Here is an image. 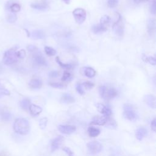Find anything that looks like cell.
Segmentation results:
<instances>
[{
	"instance_id": "4dcf8cb0",
	"label": "cell",
	"mask_w": 156,
	"mask_h": 156,
	"mask_svg": "<svg viewBox=\"0 0 156 156\" xmlns=\"http://www.w3.org/2000/svg\"><path fill=\"white\" fill-rule=\"evenodd\" d=\"M110 116L108 117V119H107V121L105 123V125H106L107 127H111L112 128H113V127H116V121L112 119V118H109Z\"/></svg>"
},
{
	"instance_id": "cb8c5ba5",
	"label": "cell",
	"mask_w": 156,
	"mask_h": 156,
	"mask_svg": "<svg viewBox=\"0 0 156 156\" xmlns=\"http://www.w3.org/2000/svg\"><path fill=\"white\" fill-rule=\"evenodd\" d=\"M55 61L59 65V66L65 69H69L73 68V66L72 64H68V63H63L60 59V58L58 57H56L55 58Z\"/></svg>"
},
{
	"instance_id": "5bb4252c",
	"label": "cell",
	"mask_w": 156,
	"mask_h": 156,
	"mask_svg": "<svg viewBox=\"0 0 156 156\" xmlns=\"http://www.w3.org/2000/svg\"><path fill=\"white\" fill-rule=\"evenodd\" d=\"M107 29H108L107 27L104 26L101 24H99L93 25L91 27V30L95 34H99L105 32L107 30Z\"/></svg>"
},
{
	"instance_id": "ffe728a7",
	"label": "cell",
	"mask_w": 156,
	"mask_h": 156,
	"mask_svg": "<svg viewBox=\"0 0 156 156\" xmlns=\"http://www.w3.org/2000/svg\"><path fill=\"white\" fill-rule=\"evenodd\" d=\"M75 101L74 98L68 93H65L60 98V102L64 104H71Z\"/></svg>"
},
{
	"instance_id": "83f0119b",
	"label": "cell",
	"mask_w": 156,
	"mask_h": 156,
	"mask_svg": "<svg viewBox=\"0 0 156 156\" xmlns=\"http://www.w3.org/2000/svg\"><path fill=\"white\" fill-rule=\"evenodd\" d=\"M45 53L49 56H53L56 54V51L54 48L50 46H45L44 48Z\"/></svg>"
},
{
	"instance_id": "c3c4849f",
	"label": "cell",
	"mask_w": 156,
	"mask_h": 156,
	"mask_svg": "<svg viewBox=\"0 0 156 156\" xmlns=\"http://www.w3.org/2000/svg\"><path fill=\"white\" fill-rule=\"evenodd\" d=\"M64 2H65L66 4H69L70 3V1L71 0H62Z\"/></svg>"
},
{
	"instance_id": "ac0fdd59",
	"label": "cell",
	"mask_w": 156,
	"mask_h": 156,
	"mask_svg": "<svg viewBox=\"0 0 156 156\" xmlns=\"http://www.w3.org/2000/svg\"><path fill=\"white\" fill-rule=\"evenodd\" d=\"M34 62L38 66H46L47 63L44 57L40 54H36L34 58Z\"/></svg>"
},
{
	"instance_id": "60d3db41",
	"label": "cell",
	"mask_w": 156,
	"mask_h": 156,
	"mask_svg": "<svg viewBox=\"0 0 156 156\" xmlns=\"http://www.w3.org/2000/svg\"><path fill=\"white\" fill-rule=\"evenodd\" d=\"M27 49L29 52H34V51H36L38 49L37 48L34 46V45H32V44H30V45H28L27 47Z\"/></svg>"
},
{
	"instance_id": "d590c367",
	"label": "cell",
	"mask_w": 156,
	"mask_h": 156,
	"mask_svg": "<svg viewBox=\"0 0 156 156\" xmlns=\"http://www.w3.org/2000/svg\"><path fill=\"white\" fill-rule=\"evenodd\" d=\"M83 88V87L82 85L80 83H78L76 85V89L77 91L78 92V93H79L80 95H83L85 94V91Z\"/></svg>"
},
{
	"instance_id": "f1b7e54d",
	"label": "cell",
	"mask_w": 156,
	"mask_h": 156,
	"mask_svg": "<svg viewBox=\"0 0 156 156\" xmlns=\"http://www.w3.org/2000/svg\"><path fill=\"white\" fill-rule=\"evenodd\" d=\"M21 9V7L20 5V4H17V3H13L10 7V10L11 12H13V13H16V12H18Z\"/></svg>"
},
{
	"instance_id": "836d02e7",
	"label": "cell",
	"mask_w": 156,
	"mask_h": 156,
	"mask_svg": "<svg viewBox=\"0 0 156 156\" xmlns=\"http://www.w3.org/2000/svg\"><path fill=\"white\" fill-rule=\"evenodd\" d=\"M119 0H108L107 5L110 8H114L118 4Z\"/></svg>"
},
{
	"instance_id": "4316f807",
	"label": "cell",
	"mask_w": 156,
	"mask_h": 156,
	"mask_svg": "<svg viewBox=\"0 0 156 156\" xmlns=\"http://www.w3.org/2000/svg\"><path fill=\"white\" fill-rule=\"evenodd\" d=\"M6 20L9 23H12L16 21V20H17V16L15 13L10 12L6 16Z\"/></svg>"
},
{
	"instance_id": "d6986e66",
	"label": "cell",
	"mask_w": 156,
	"mask_h": 156,
	"mask_svg": "<svg viewBox=\"0 0 156 156\" xmlns=\"http://www.w3.org/2000/svg\"><path fill=\"white\" fill-rule=\"evenodd\" d=\"M29 85L31 88L38 89L42 86V82L38 79H33L30 80L29 83Z\"/></svg>"
},
{
	"instance_id": "8992f818",
	"label": "cell",
	"mask_w": 156,
	"mask_h": 156,
	"mask_svg": "<svg viewBox=\"0 0 156 156\" xmlns=\"http://www.w3.org/2000/svg\"><path fill=\"white\" fill-rule=\"evenodd\" d=\"M124 112H123V115L124 116L131 121H135L136 119V115L133 110V108L129 105H126L124 106Z\"/></svg>"
},
{
	"instance_id": "f6af8a7d",
	"label": "cell",
	"mask_w": 156,
	"mask_h": 156,
	"mask_svg": "<svg viewBox=\"0 0 156 156\" xmlns=\"http://www.w3.org/2000/svg\"><path fill=\"white\" fill-rule=\"evenodd\" d=\"M151 12L152 14H155V1H152V4L151 6Z\"/></svg>"
},
{
	"instance_id": "8d00e7d4",
	"label": "cell",
	"mask_w": 156,
	"mask_h": 156,
	"mask_svg": "<svg viewBox=\"0 0 156 156\" xmlns=\"http://www.w3.org/2000/svg\"><path fill=\"white\" fill-rule=\"evenodd\" d=\"M26 52L24 49H21L18 51H16V56L18 58H23L26 57Z\"/></svg>"
},
{
	"instance_id": "7402d4cb",
	"label": "cell",
	"mask_w": 156,
	"mask_h": 156,
	"mask_svg": "<svg viewBox=\"0 0 156 156\" xmlns=\"http://www.w3.org/2000/svg\"><path fill=\"white\" fill-rule=\"evenodd\" d=\"M88 133L90 136L96 137L98 136L100 133V130L94 127H90L88 129Z\"/></svg>"
},
{
	"instance_id": "ba28073f",
	"label": "cell",
	"mask_w": 156,
	"mask_h": 156,
	"mask_svg": "<svg viewBox=\"0 0 156 156\" xmlns=\"http://www.w3.org/2000/svg\"><path fill=\"white\" fill-rule=\"evenodd\" d=\"M58 129L62 133L70 135L76 131V127L73 125H60L58 126Z\"/></svg>"
},
{
	"instance_id": "52a82bcc",
	"label": "cell",
	"mask_w": 156,
	"mask_h": 156,
	"mask_svg": "<svg viewBox=\"0 0 156 156\" xmlns=\"http://www.w3.org/2000/svg\"><path fill=\"white\" fill-rule=\"evenodd\" d=\"M87 146L89 151L93 154H98L102 149V146L97 141H92L88 143L87 144Z\"/></svg>"
},
{
	"instance_id": "4fadbf2b",
	"label": "cell",
	"mask_w": 156,
	"mask_h": 156,
	"mask_svg": "<svg viewBox=\"0 0 156 156\" xmlns=\"http://www.w3.org/2000/svg\"><path fill=\"white\" fill-rule=\"evenodd\" d=\"M144 102L146 104L151 108H155V96L152 94H147L144 96Z\"/></svg>"
},
{
	"instance_id": "277c9868",
	"label": "cell",
	"mask_w": 156,
	"mask_h": 156,
	"mask_svg": "<svg viewBox=\"0 0 156 156\" xmlns=\"http://www.w3.org/2000/svg\"><path fill=\"white\" fill-rule=\"evenodd\" d=\"M116 15H118V19L113 24L112 26V29L116 35L119 37H122L124 35V25L121 15L117 12Z\"/></svg>"
},
{
	"instance_id": "7bdbcfd3",
	"label": "cell",
	"mask_w": 156,
	"mask_h": 156,
	"mask_svg": "<svg viewBox=\"0 0 156 156\" xmlns=\"http://www.w3.org/2000/svg\"><path fill=\"white\" fill-rule=\"evenodd\" d=\"M58 72L57 71H51L49 73V76L50 77H57L58 76Z\"/></svg>"
},
{
	"instance_id": "e575fe53",
	"label": "cell",
	"mask_w": 156,
	"mask_h": 156,
	"mask_svg": "<svg viewBox=\"0 0 156 156\" xmlns=\"http://www.w3.org/2000/svg\"><path fill=\"white\" fill-rule=\"evenodd\" d=\"M49 85L54 88H64V85L58 82H50Z\"/></svg>"
},
{
	"instance_id": "9c48e42d",
	"label": "cell",
	"mask_w": 156,
	"mask_h": 156,
	"mask_svg": "<svg viewBox=\"0 0 156 156\" xmlns=\"http://www.w3.org/2000/svg\"><path fill=\"white\" fill-rule=\"evenodd\" d=\"M108 116H95L93 118L90 124L91 125H98V126H104L105 124Z\"/></svg>"
},
{
	"instance_id": "ee69618b",
	"label": "cell",
	"mask_w": 156,
	"mask_h": 156,
	"mask_svg": "<svg viewBox=\"0 0 156 156\" xmlns=\"http://www.w3.org/2000/svg\"><path fill=\"white\" fill-rule=\"evenodd\" d=\"M151 129L154 132H155V130H156V119H155V118H154L153 120L151 121Z\"/></svg>"
},
{
	"instance_id": "44dd1931",
	"label": "cell",
	"mask_w": 156,
	"mask_h": 156,
	"mask_svg": "<svg viewBox=\"0 0 156 156\" xmlns=\"http://www.w3.org/2000/svg\"><path fill=\"white\" fill-rule=\"evenodd\" d=\"M84 74L85 76L91 78L96 75V71L91 67H86L84 69Z\"/></svg>"
},
{
	"instance_id": "6da1fadb",
	"label": "cell",
	"mask_w": 156,
	"mask_h": 156,
	"mask_svg": "<svg viewBox=\"0 0 156 156\" xmlns=\"http://www.w3.org/2000/svg\"><path fill=\"white\" fill-rule=\"evenodd\" d=\"M13 128L14 131L20 135H24L29 133L30 125L28 120L24 118H18L15 119Z\"/></svg>"
},
{
	"instance_id": "74e56055",
	"label": "cell",
	"mask_w": 156,
	"mask_h": 156,
	"mask_svg": "<svg viewBox=\"0 0 156 156\" xmlns=\"http://www.w3.org/2000/svg\"><path fill=\"white\" fill-rule=\"evenodd\" d=\"M83 87H84L86 89H91L94 87V84L90 82H85L83 83H82Z\"/></svg>"
},
{
	"instance_id": "30bf717a",
	"label": "cell",
	"mask_w": 156,
	"mask_h": 156,
	"mask_svg": "<svg viewBox=\"0 0 156 156\" xmlns=\"http://www.w3.org/2000/svg\"><path fill=\"white\" fill-rule=\"evenodd\" d=\"M96 107H97L98 110L101 113L103 114L104 116H110L112 115V110L109 107L104 105V104L98 103V104H96Z\"/></svg>"
},
{
	"instance_id": "e0dca14e",
	"label": "cell",
	"mask_w": 156,
	"mask_h": 156,
	"mask_svg": "<svg viewBox=\"0 0 156 156\" xmlns=\"http://www.w3.org/2000/svg\"><path fill=\"white\" fill-rule=\"evenodd\" d=\"M32 38L35 40H39V39H43L45 38V34L41 30H35L32 32L31 34Z\"/></svg>"
},
{
	"instance_id": "8fae6325",
	"label": "cell",
	"mask_w": 156,
	"mask_h": 156,
	"mask_svg": "<svg viewBox=\"0 0 156 156\" xmlns=\"http://www.w3.org/2000/svg\"><path fill=\"white\" fill-rule=\"evenodd\" d=\"M63 138L62 136H57L54 140H52L51 143V151L54 152L55 150H57L62 144V142L63 141Z\"/></svg>"
},
{
	"instance_id": "7c38bea8",
	"label": "cell",
	"mask_w": 156,
	"mask_h": 156,
	"mask_svg": "<svg viewBox=\"0 0 156 156\" xmlns=\"http://www.w3.org/2000/svg\"><path fill=\"white\" fill-rule=\"evenodd\" d=\"M147 134V130L144 127H139L135 130V136L137 140L141 141Z\"/></svg>"
},
{
	"instance_id": "b9f144b4",
	"label": "cell",
	"mask_w": 156,
	"mask_h": 156,
	"mask_svg": "<svg viewBox=\"0 0 156 156\" xmlns=\"http://www.w3.org/2000/svg\"><path fill=\"white\" fill-rule=\"evenodd\" d=\"M10 91L5 88H0V96L2 95H9Z\"/></svg>"
},
{
	"instance_id": "5b68a950",
	"label": "cell",
	"mask_w": 156,
	"mask_h": 156,
	"mask_svg": "<svg viewBox=\"0 0 156 156\" xmlns=\"http://www.w3.org/2000/svg\"><path fill=\"white\" fill-rule=\"evenodd\" d=\"M73 15L78 24L83 23L86 19V11L82 8L75 9L73 12Z\"/></svg>"
},
{
	"instance_id": "d6a6232c",
	"label": "cell",
	"mask_w": 156,
	"mask_h": 156,
	"mask_svg": "<svg viewBox=\"0 0 156 156\" xmlns=\"http://www.w3.org/2000/svg\"><path fill=\"white\" fill-rule=\"evenodd\" d=\"M1 116L2 119L5 121H9L11 118L10 113L9 112H4L3 113H2Z\"/></svg>"
},
{
	"instance_id": "f546056e",
	"label": "cell",
	"mask_w": 156,
	"mask_h": 156,
	"mask_svg": "<svg viewBox=\"0 0 156 156\" xmlns=\"http://www.w3.org/2000/svg\"><path fill=\"white\" fill-rule=\"evenodd\" d=\"M143 60L145 62H147L152 65H155L156 63V60L153 57H147V56H143Z\"/></svg>"
},
{
	"instance_id": "bcb514c9",
	"label": "cell",
	"mask_w": 156,
	"mask_h": 156,
	"mask_svg": "<svg viewBox=\"0 0 156 156\" xmlns=\"http://www.w3.org/2000/svg\"><path fill=\"white\" fill-rule=\"evenodd\" d=\"M155 0H134V1L136 3H139L141 2H146V1H154Z\"/></svg>"
},
{
	"instance_id": "1f68e13d",
	"label": "cell",
	"mask_w": 156,
	"mask_h": 156,
	"mask_svg": "<svg viewBox=\"0 0 156 156\" xmlns=\"http://www.w3.org/2000/svg\"><path fill=\"white\" fill-rule=\"evenodd\" d=\"M47 122H48V118H47L44 117V118H43L40 119V121H39V126H40V129H42V130H44L46 127Z\"/></svg>"
},
{
	"instance_id": "7a4b0ae2",
	"label": "cell",
	"mask_w": 156,
	"mask_h": 156,
	"mask_svg": "<svg viewBox=\"0 0 156 156\" xmlns=\"http://www.w3.org/2000/svg\"><path fill=\"white\" fill-rule=\"evenodd\" d=\"M17 47H13L11 49L6 51L4 54L2 62L4 64L9 65L17 62L18 58L16 56Z\"/></svg>"
},
{
	"instance_id": "7dc6e473",
	"label": "cell",
	"mask_w": 156,
	"mask_h": 156,
	"mask_svg": "<svg viewBox=\"0 0 156 156\" xmlns=\"http://www.w3.org/2000/svg\"><path fill=\"white\" fill-rule=\"evenodd\" d=\"M3 71V67H2V65H1V63H0V73H1Z\"/></svg>"
},
{
	"instance_id": "3957f363",
	"label": "cell",
	"mask_w": 156,
	"mask_h": 156,
	"mask_svg": "<svg viewBox=\"0 0 156 156\" xmlns=\"http://www.w3.org/2000/svg\"><path fill=\"white\" fill-rule=\"evenodd\" d=\"M99 94L102 98L109 100L114 98L117 96L118 92L114 88H108L105 86H101L99 88Z\"/></svg>"
},
{
	"instance_id": "2e32d148",
	"label": "cell",
	"mask_w": 156,
	"mask_h": 156,
	"mask_svg": "<svg viewBox=\"0 0 156 156\" xmlns=\"http://www.w3.org/2000/svg\"><path fill=\"white\" fill-rule=\"evenodd\" d=\"M29 110L32 116H37L42 112L41 107L35 104H30L29 107Z\"/></svg>"
},
{
	"instance_id": "603a6c76",
	"label": "cell",
	"mask_w": 156,
	"mask_h": 156,
	"mask_svg": "<svg viewBox=\"0 0 156 156\" xmlns=\"http://www.w3.org/2000/svg\"><path fill=\"white\" fill-rule=\"evenodd\" d=\"M31 7L33 9H38V10H45L46 9L48 8V5L46 3H42V2H39V3H33L31 4Z\"/></svg>"
},
{
	"instance_id": "f35d334b",
	"label": "cell",
	"mask_w": 156,
	"mask_h": 156,
	"mask_svg": "<svg viewBox=\"0 0 156 156\" xmlns=\"http://www.w3.org/2000/svg\"><path fill=\"white\" fill-rule=\"evenodd\" d=\"M71 74L68 72H65L62 76V81H66L68 80H69L71 77Z\"/></svg>"
},
{
	"instance_id": "ab89813d",
	"label": "cell",
	"mask_w": 156,
	"mask_h": 156,
	"mask_svg": "<svg viewBox=\"0 0 156 156\" xmlns=\"http://www.w3.org/2000/svg\"><path fill=\"white\" fill-rule=\"evenodd\" d=\"M63 151L68 155V156H74L73 152L68 147H64L63 148Z\"/></svg>"
},
{
	"instance_id": "484cf974",
	"label": "cell",
	"mask_w": 156,
	"mask_h": 156,
	"mask_svg": "<svg viewBox=\"0 0 156 156\" xmlns=\"http://www.w3.org/2000/svg\"><path fill=\"white\" fill-rule=\"evenodd\" d=\"M30 101L29 99H27V98H25V99H22L21 101H20V106L21 107L24 109V110H27L29 109V107L30 105Z\"/></svg>"
},
{
	"instance_id": "9a60e30c",
	"label": "cell",
	"mask_w": 156,
	"mask_h": 156,
	"mask_svg": "<svg viewBox=\"0 0 156 156\" xmlns=\"http://www.w3.org/2000/svg\"><path fill=\"white\" fill-rule=\"evenodd\" d=\"M147 29L149 35L152 36L155 32V23L154 19H149L147 23Z\"/></svg>"
},
{
	"instance_id": "d4e9b609",
	"label": "cell",
	"mask_w": 156,
	"mask_h": 156,
	"mask_svg": "<svg viewBox=\"0 0 156 156\" xmlns=\"http://www.w3.org/2000/svg\"><path fill=\"white\" fill-rule=\"evenodd\" d=\"M110 22V18L108 15H103L100 20V24L104 26L107 27Z\"/></svg>"
}]
</instances>
